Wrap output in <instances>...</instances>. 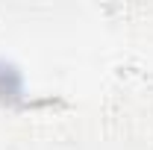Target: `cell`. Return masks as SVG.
Masks as SVG:
<instances>
[{
  "label": "cell",
  "instance_id": "obj_1",
  "mask_svg": "<svg viewBox=\"0 0 153 150\" xmlns=\"http://www.w3.org/2000/svg\"><path fill=\"white\" fill-rule=\"evenodd\" d=\"M18 94H21V74L9 62L0 59V97L3 100H15Z\"/></svg>",
  "mask_w": 153,
  "mask_h": 150
}]
</instances>
